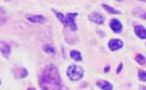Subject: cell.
Instances as JSON below:
<instances>
[{
    "mask_svg": "<svg viewBox=\"0 0 146 90\" xmlns=\"http://www.w3.org/2000/svg\"><path fill=\"white\" fill-rule=\"evenodd\" d=\"M38 83L41 89H64V84L61 82V78H60L59 71L56 66L54 65H48L42 71Z\"/></svg>",
    "mask_w": 146,
    "mask_h": 90,
    "instance_id": "obj_1",
    "label": "cell"
},
{
    "mask_svg": "<svg viewBox=\"0 0 146 90\" xmlns=\"http://www.w3.org/2000/svg\"><path fill=\"white\" fill-rule=\"evenodd\" d=\"M66 75L71 81H80L84 77V69L78 65H70L66 71Z\"/></svg>",
    "mask_w": 146,
    "mask_h": 90,
    "instance_id": "obj_2",
    "label": "cell"
},
{
    "mask_svg": "<svg viewBox=\"0 0 146 90\" xmlns=\"http://www.w3.org/2000/svg\"><path fill=\"white\" fill-rule=\"evenodd\" d=\"M78 13L77 12H70L67 13L65 17H66V27H68L72 31H77L78 30V25H77V22H76V18H77Z\"/></svg>",
    "mask_w": 146,
    "mask_h": 90,
    "instance_id": "obj_3",
    "label": "cell"
},
{
    "mask_svg": "<svg viewBox=\"0 0 146 90\" xmlns=\"http://www.w3.org/2000/svg\"><path fill=\"white\" fill-rule=\"evenodd\" d=\"M89 21L92 22V23H96V24H100V25H102V24L104 23L106 18H104V16H103L102 13H100L98 11H94L92 13L89 15Z\"/></svg>",
    "mask_w": 146,
    "mask_h": 90,
    "instance_id": "obj_4",
    "label": "cell"
},
{
    "mask_svg": "<svg viewBox=\"0 0 146 90\" xmlns=\"http://www.w3.org/2000/svg\"><path fill=\"white\" fill-rule=\"evenodd\" d=\"M108 47L111 52H116L120 51L121 48L123 47V41L120 40V39H111L110 41L108 42Z\"/></svg>",
    "mask_w": 146,
    "mask_h": 90,
    "instance_id": "obj_5",
    "label": "cell"
},
{
    "mask_svg": "<svg viewBox=\"0 0 146 90\" xmlns=\"http://www.w3.org/2000/svg\"><path fill=\"white\" fill-rule=\"evenodd\" d=\"M27 19L29 22H31V23H37V24H44L48 22V19L44 17V16H42V15H27Z\"/></svg>",
    "mask_w": 146,
    "mask_h": 90,
    "instance_id": "obj_6",
    "label": "cell"
},
{
    "mask_svg": "<svg viewBox=\"0 0 146 90\" xmlns=\"http://www.w3.org/2000/svg\"><path fill=\"white\" fill-rule=\"evenodd\" d=\"M110 29L113 30L115 34H120V33H122L123 25H122V23H121L119 19H116V18H113V19L110 21Z\"/></svg>",
    "mask_w": 146,
    "mask_h": 90,
    "instance_id": "obj_7",
    "label": "cell"
},
{
    "mask_svg": "<svg viewBox=\"0 0 146 90\" xmlns=\"http://www.w3.org/2000/svg\"><path fill=\"white\" fill-rule=\"evenodd\" d=\"M96 85L100 89H102V90H113L114 89L113 84L109 83L108 81H104V79H98L96 82Z\"/></svg>",
    "mask_w": 146,
    "mask_h": 90,
    "instance_id": "obj_8",
    "label": "cell"
},
{
    "mask_svg": "<svg viewBox=\"0 0 146 90\" xmlns=\"http://www.w3.org/2000/svg\"><path fill=\"white\" fill-rule=\"evenodd\" d=\"M134 33L139 39H141V40L146 39V29H145V27L140 25V24H138V25L134 27Z\"/></svg>",
    "mask_w": 146,
    "mask_h": 90,
    "instance_id": "obj_9",
    "label": "cell"
},
{
    "mask_svg": "<svg viewBox=\"0 0 146 90\" xmlns=\"http://www.w3.org/2000/svg\"><path fill=\"white\" fill-rule=\"evenodd\" d=\"M13 73H15L16 78H25V77H28V70L25 67H17L13 71Z\"/></svg>",
    "mask_w": 146,
    "mask_h": 90,
    "instance_id": "obj_10",
    "label": "cell"
},
{
    "mask_svg": "<svg viewBox=\"0 0 146 90\" xmlns=\"http://www.w3.org/2000/svg\"><path fill=\"white\" fill-rule=\"evenodd\" d=\"M70 57L74 60V61H82L83 60V55H82V53L77 51V49H72L70 52Z\"/></svg>",
    "mask_w": 146,
    "mask_h": 90,
    "instance_id": "obj_11",
    "label": "cell"
},
{
    "mask_svg": "<svg viewBox=\"0 0 146 90\" xmlns=\"http://www.w3.org/2000/svg\"><path fill=\"white\" fill-rule=\"evenodd\" d=\"M102 9H104L108 13H111V15H120L121 13V11L114 9V7H111V6H109L107 4H102Z\"/></svg>",
    "mask_w": 146,
    "mask_h": 90,
    "instance_id": "obj_12",
    "label": "cell"
},
{
    "mask_svg": "<svg viewBox=\"0 0 146 90\" xmlns=\"http://www.w3.org/2000/svg\"><path fill=\"white\" fill-rule=\"evenodd\" d=\"M52 11L54 12V13H55V16L58 17V19L61 22V24L64 27H66V17H65V15H62L61 12H59V11H56L55 9H52Z\"/></svg>",
    "mask_w": 146,
    "mask_h": 90,
    "instance_id": "obj_13",
    "label": "cell"
},
{
    "mask_svg": "<svg viewBox=\"0 0 146 90\" xmlns=\"http://www.w3.org/2000/svg\"><path fill=\"white\" fill-rule=\"evenodd\" d=\"M0 53H1L4 57L7 58V57L10 55V54H11V47H10V46H7L6 43H4V46L0 47Z\"/></svg>",
    "mask_w": 146,
    "mask_h": 90,
    "instance_id": "obj_14",
    "label": "cell"
},
{
    "mask_svg": "<svg viewBox=\"0 0 146 90\" xmlns=\"http://www.w3.org/2000/svg\"><path fill=\"white\" fill-rule=\"evenodd\" d=\"M133 13L135 16H138L139 18H143V19H146V11L143 10V9H135L133 11Z\"/></svg>",
    "mask_w": 146,
    "mask_h": 90,
    "instance_id": "obj_15",
    "label": "cell"
},
{
    "mask_svg": "<svg viewBox=\"0 0 146 90\" xmlns=\"http://www.w3.org/2000/svg\"><path fill=\"white\" fill-rule=\"evenodd\" d=\"M43 51H44L46 53H48V54H53V55H55V53H56V51H55V48H54V46H50V45H46V46H43Z\"/></svg>",
    "mask_w": 146,
    "mask_h": 90,
    "instance_id": "obj_16",
    "label": "cell"
},
{
    "mask_svg": "<svg viewBox=\"0 0 146 90\" xmlns=\"http://www.w3.org/2000/svg\"><path fill=\"white\" fill-rule=\"evenodd\" d=\"M135 61L138 63V64H140V65H145V63H146V58L143 55V54H137L135 55Z\"/></svg>",
    "mask_w": 146,
    "mask_h": 90,
    "instance_id": "obj_17",
    "label": "cell"
},
{
    "mask_svg": "<svg viewBox=\"0 0 146 90\" xmlns=\"http://www.w3.org/2000/svg\"><path fill=\"white\" fill-rule=\"evenodd\" d=\"M138 77H139V79H140L141 82H146V71H144V70H139V72H138Z\"/></svg>",
    "mask_w": 146,
    "mask_h": 90,
    "instance_id": "obj_18",
    "label": "cell"
},
{
    "mask_svg": "<svg viewBox=\"0 0 146 90\" xmlns=\"http://www.w3.org/2000/svg\"><path fill=\"white\" fill-rule=\"evenodd\" d=\"M122 67H123V64L120 63V65L117 66V69H116V73H121V71H122Z\"/></svg>",
    "mask_w": 146,
    "mask_h": 90,
    "instance_id": "obj_19",
    "label": "cell"
},
{
    "mask_svg": "<svg viewBox=\"0 0 146 90\" xmlns=\"http://www.w3.org/2000/svg\"><path fill=\"white\" fill-rule=\"evenodd\" d=\"M109 71H110V65H108V66H106V67H104V72H106V73H108Z\"/></svg>",
    "mask_w": 146,
    "mask_h": 90,
    "instance_id": "obj_20",
    "label": "cell"
},
{
    "mask_svg": "<svg viewBox=\"0 0 146 90\" xmlns=\"http://www.w3.org/2000/svg\"><path fill=\"white\" fill-rule=\"evenodd\" d=\"M139 1H143V3H146V0H139Z\"/></svg>",
    "mask_w": 146,
    "mask_h": 90,
    "instance_id": "obj_21",
    "label": "cell"
},
{
    "mask_svg": "<svg viewBox=\"0 0 146 90\" xmlns=\"http://www.w3.org/2000/svg\"><path fill=\"white\" fill-rule=\"evenodd\" d=\"M117 1H122V0H117Z\"/></svg>",
    "mask_w": 146,
    "mask_h": 90,
    "instance_id": "obj_22",
    "label": "cell"
},
{
    "mask_svg": "<svg viewBox=\"0 0 146 90\" xmlns=\"http://www.w3.org/2000/svg\"><path fill=\"white\" fill-rule=\"evenodd\" d=\"M0 84H1V82H0Z\"/></svg>",
    "mask_w": 146,
    "mask_h": 90,
    "instance_id": "obj_23",
    "label": "cell"
}]
</instances>
